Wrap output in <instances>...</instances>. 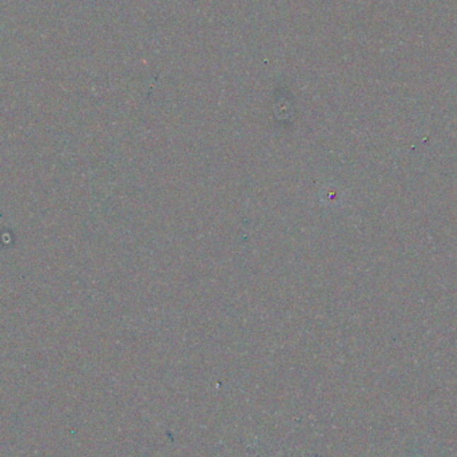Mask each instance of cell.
I'll list each match as a JSON object with an SVG mask.
<instances>
[]
</instances>
